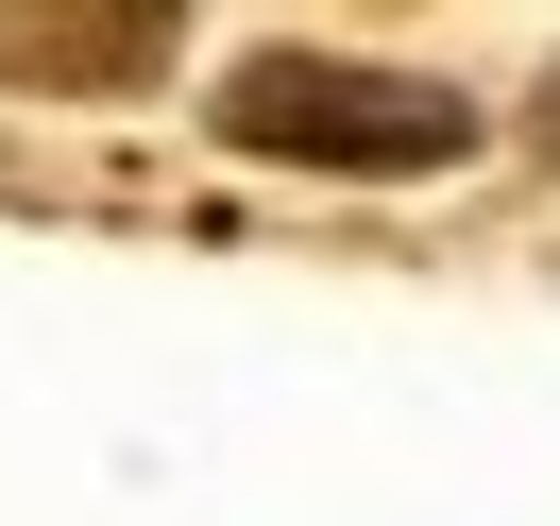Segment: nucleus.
Returning <instances> with one entry per match:
<instances>
[{"instance_id":"f03ea898","label":"nucleus","mask_w":560,"mask_h":526,"mask_svg":"<svg viewBox=\"0 0 560 526\" xmlns=\"http://www.w3.org/2000/svg\"><path fill=\"white\" fill-rule=\"evenodd\" d=\"M171 0H0V85H51V103H119V85L171 69Z\"/></svg>"},{"instance_id":"f257e3e1","label":"nucleus","mask_w":560,"mask_h":526,"mask_svg":"<svg viewBox=\"0 0 560 526\" xmlns=\"http://www.w3.org/2000/svg\"><path fill=\"white\" fill-rule=\"evenodd\" d=\"M221 137L289 153V171L408 187V171H458V153H476V103L424 85V69H357V51H255V69L221 85Z\"/></svg>"},{"instance_id":"7ed1b4c3","label":"nucleus","mask_w":560,"mask_h":526,"mask_svg":"<svg viewBox=\"0 0 560 526\" xmlns=\"http://www.w3.org/2000/svg\"><path fill=\"white\" fill-rule=\"evenodd\" d=\"M544 137H560V103H544Z\"/></svg>"}]
</instances>
